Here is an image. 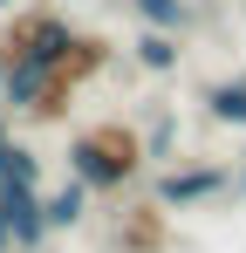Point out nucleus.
Listing matches in <instances>:
<instances>
[{"mask_svg": "<svg viewBox=\"0 0 246 253\" xmlns=\"http://www.w3.org/2000/svg\"><path fill=\"white\" fill-rule=\"evenodd\" d=\"M130 14H137L144 28H171V35L192 28V0H130Z\"/></svg>", "mask_w": 246, "mask_h": 253, "instance_id": "obj_10", "label": "nucleus"}, {"mask_svg": "<svg viewBox=\"0 0 246 253\" xmlns=\"http://www.w3.org/2000/svg\"><path fill=\"white\" fill-rule=\"evenodd\" d=\"M0 48H7V62H41V69H62V62H69V48H76V28H69L55 7H21V14L7 21Z\"/></svg>", "mask_w": 246, "mask_h": 253, "instance_id": "obj_2", "label": "nucleus"}, {"mask_svg": "<svg viewBox=\"0 0 246 253\" xmlns=\"http://www.w3.org/2000/svg\"><path fill=\"white\" fill-rule=\"evenodd\" d=\"M0 253H14V226H7V178H0Z\"/></svg>", "mask_w": 246, "mask_h": 253, "instance_id": "obj_11", "label": "nucleus"}, {"mask_svg": "<svg viewBox=\"0 0 246 253\" xmlns=\"http://www.w3.org/2000/svg\"><path fill=\"white\" fill-rule=\"evenodd\" d=\"M0 178H7V185H41V158L7 130V117H0Z\"/></svg>", "mask_w": 246, "mask_h": 253, "instance_id": "obj_9", "label": "nucleus"}, {"mask_svg": "<svg viewBox=\"0 0 246 253\" xmlns=\"http://www.w3.org/2000/svg\"><path fill=\"white\" fill-rule=\"evenodd\" d=\"M0 89H7V48H0Z\"/></svg>", "mask_w": 246, "mask_h": 253, "instance_id": "obj_13", "label": "nucleus"}, {"mask_svg": "<svg viewBox=\"0 0 246 253\" xmlns=\"http://www.w3.org/2000/svg\"><path fill=\"white\" fill-rule=\"evenodd\" d=\"M233 192H240V199H246V165H240V171H233Z\"/></svg>", "mask_w": 246, "mask_h": 253, "instance_id": "obj_12", "label": "nucleus"}, {"mask_svg": "<svg viewBox=\"0 0 246 253\" xmlns=\"http://www.w3.org/2000/svg\"><path fill=\"white\" fill-rule=\"evenodd\" d=\"M89 199H96V192H89L82 178H62L55 192H41V212H48V233H76L82 219H89Z\"/></svg>", "mask_w": 246, "mask_h": 253, "instance_id": "obj_5", "label": "nucleus"}, {"mask_svg": "<svg viewBox=\"0 0 246 253\" xmlns=\"http://www.w3.org/2000/svg\"><path fill=\"white\" fill-rule=\"evenodd\" d=\"M205 117L226 130H246V76H226V83H205Z\"/></svg>", "mask_w": 246, "mask_h": 253, "instance_id": "obj_8", "label": "nucleus"}, {"mask_svg": "<svg viewBox=\"0 0 246 253\" xmlns=\"http://www.w3.org/2000/svg\"><path fill=\"white\" fill-rule=\"evenodd\" d=\"M144 158H151V144L130 124H89L69 137V178H82L96 199H117L123 185H137Z\"/></svg>", "mask_w": 246, "mask_h": 253, "instance_id": "obj_1", "label": "nucleus"}, {"mask_svg": "<svg viewBox=\"0 0 246 253\" xmlns=\"http://www.w3.org/2000/svg\"><path fill=\"white\" fill-rule=\"evenodd\" d=\"M7 226H14V253H35L41 240H48L41 185H7Z\"/></svg>", "mask_w": 246, "mask_h": 253, "instance_id": "obj_4", "label": "nucleus"}, {"mask_svg": "<svg viewBox=\"0 0 246 253\" xmlns=\"http://www.w3.org/2000/svg\"><path fill=\"white\" fill-rule=\"evenodd\" d=\"M130 55H137V69H144V76H171V69L185 62V48H178L171 28H144V35L130 42Z\"/></svg>", "mask_w": 246, "mask_h": 253, "instance_id": "obj_7", "label": "nucleus"}, {"mask_svg": "<svg viewBox=\"0 0 246 253\" xmlns=\"http://www.w3.org/2000/svg\"><path fill=\"white\" fill-rule=\"evenodd\" d=\"M117 247L123 253H164V206L151 199V206H130L117 226Z\"/></svg>", "mask_w": 246, "mask_h": 253, "instance_id": "obj_6", "label": "nucleus"}, {"mask_svg": "<svg viewBox=\"0 0 246 253\" xmlns=\"http://www.w3.org/2000/svg\"><path fill=\"white\" fill-rule=\"evenodd\" d=\"M0 7H14V0H0Z\"/></svg>", "mask_w": 246, "mask_h": 253, "instance_id": "obj_14", "label": "nucleus"}, {"mask_svg": "<svg viewBox=\"0 0 246 253\" xmlns=\"http://www.w3.org/2000/svg\"><path fill=\"white\" fill-rule=\"evenodd\" d=\"M219 192H233V171L226 165H178V171H158L151 178V199L164 212H185V206H205V199H219Z\"/></svg>", "mask_w": 246, "mask_h": 253, "instance_id": "obj_3", "label": "nucleus"}]
</instances>
